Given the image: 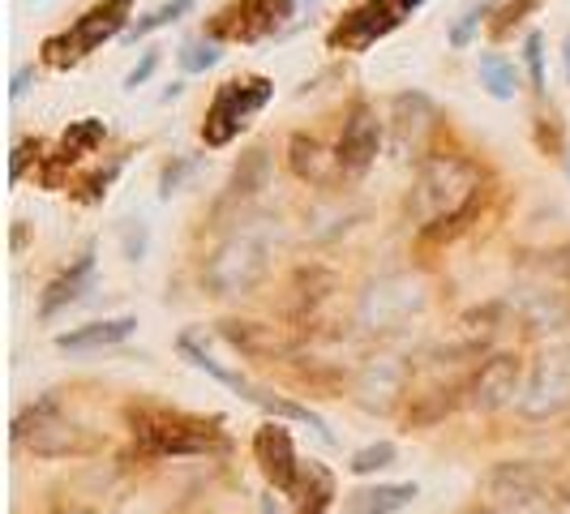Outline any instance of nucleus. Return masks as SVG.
Returning <instances> with one entry per match:
<instances>
[{
	"label": "nucleus",
	"instance_id": "obj_21",
	"mask_svg": "<svg viewBox=\"0 0 570 514\" xmlns=\"http://www.w3.org/2000/svg\"><path fill=\"white\" fill-rule=\"evenodd\" d=\"M417 498V485H373L352 493V514H395Z\"/></svg>",
	"mask_w": 570,
	"mask_h": 514
},
{
	"label": "nucleus",
	"instance_id": "obj_32",
	"mask_svg": "<svg viewBox=\"0 0 570 514\" xmlns=\"http://www.w3.org/2000/svg\"><path fill=\"white\" fill-rule=\"evenodd\" d=\"M154 65H159V52H146L142 61H138V65L129 70V77H125V90H138L146 77L154 74Z\"/></svg>",
	"mask_w": 570,
	"mask_h": 514
},
{
	"label": "nucleus",
	"instance_id": "obj_2",
	"mask_svg": "<svg viewBox=\"0 0 570 514\" xmlns=\"http://www.w3.org/2000/svg\"><path fill=\"white\" fill-rule=\"evenodd\" d=\"M129 13H134V0H99V4H90L70 30L44 39V48H39L44 65L48 70H73L82 57H90L108 39L125 35L129 30Z\"/></svg>",
	"mask_w": 570,
	"mask_h": 514
},
{
	"label": "nucleus",
	"instance_id": "obj_8",
	"mask_svg": "<svg viewBox=\"0 0 570 514\" xmlns=\"http://www.w3.org/2000/svg\"><path fill=\"white\" fill-rule=\"evenodd\" d=\"M567 408H570V352L558 348V352H545L532 365L523 390H519V412L528 421H549V416H558Z\"/></svg>",
	"mask_w": 570,
	"mask_h": 514
},
{
	"label": "nucleus",
	"instance_id": "obj_3",
	"mask_svg": "<svg viewBox=\"0 0 570 514\" xmlns=\"http://www.w3.org/2000/svg\"><path fill=\"white\" fill-rule=\"evenodd\" d=\"M275 99V82L271 77H232L214 90V99L207 103V116H202V142L207 147H227L236 142L249 121Z\"/></svg>",
	"mask_w": 570,
	"mask_h": 514
},
{
	"label": "nucleus",
	"instance_id": "obj_24",
	"mask_svg": "<svg viewBox=\"0 0 570 514\" xmlns=\"http://www.w3.org/2000/svg\"><path fill=\"white\" fill-rule=\"evenodd\" d=\"M219 61H223L219 39H189V43L181 48V70H185V74H207Z\"/></svg>",
	"mask_w": 570,
	"mask_h": 514
},
{
	"label": "nucleus",
	"instance_id": "obj_35",
	"mask_svg": "<svg viewBox=\"0 0 570 514\" xmlns=\"http://www.w3.org/2000/svg\"><path fill=\"white\" fill-rule=\"evenodd\" d=\"M567 172H570V154H567Z\"/></svg>",
	"mask_w": 570,
	"mask_h": 514
},
{
	"label": "nucleus",
	"instance_id": "obj_18",
	"mask_svg": "<svg viewBox=\"0 0 570 514\" xmlns=\"http://www.w3.org/2000/svg\"><path fill=\"white\" fill-rule=\"evenodd\" d=\"M90 275H95V249L86 245L77 258H73V266H65L48 288H44V300H39V317H57L65 304H73L77 296L90 288Z\"/></svg>",
	"mask_w": 570,
	"mask_h": 514
},
{
	"label": "nucleus",
	"instance_id": "obj_16",
	"mask_svg": "<svg viewBox=\"0 0 570 514\" xmlns=\"http://www.w3.org/2000/svg\"><path fill=\"white\" fill-rule=\"evenodd\" d=\"M391 134H395V150L399 154H408V147H417L421 138H425V129L437 121V108H433V99L421 95V90H408V95H395V103H391Z\"/></svg>",
	"mask_w": 570,
	"mask_h": 514
},
{
	"label": "nucleus",
	"instance_id": "obj_25",
	"mask_svg": "<svg viewBox=\"0 0 570 514\" xmlns=\"http://www.w3.org/2000/svg\"><path fill=\"white\" fill-rule=\"evenodd\" d=\"M395 441H373V446H364V450H357L352 459H348V467L357 472V476H369V472H382V467H391L395 463Z\"/></svg>",
	"mask_w": 570,
	"mask_h": 514
},
{
	"label": "nucleus",
	"instance_id": "obj_10",
	"mask_svg": "<svg viewBox=\"0 0 570 514\" xmlns=\"http://www.w3.org/2000/svg\"><path fill=\"white\" fill-rule=\"evenodd\" d=\"M377 150H382V121L377 112L357 99L344 116V129H339V142H335V163H339V176L360 180L373 163H377Z\"/></svg>",
	"mask_w": 570,
	"mask_h": 514
},
{
	"label": "nucleus",
	"instance_id": "obj_14",
	"mask_svg": "<svg viewBox=\"0 0 570 514\" xmlns=\"http://www.w3.org/2000/svg\"><path fill=\"white\" fill-rule=\"evenodd\" d=\"M417 304H421L417 284H382V288L364 292V300H360V326L386 330V326H395L399 317H408Z\"/></svg>",
	"mask_w": 570,
	"mask_h": 514
},
{
	"label": "nucleus",
	"instance_id": "obj_9",
	"mask_svg": "<svg viewBox=\"0 0 570 514\" xmlns=\"http://www.w3.org/2000/svg\"><path fill=\"white\" fill-rule=\"evenodd\" d=\"M134 434L150 454H202L211 450V429L189 416L168 412H134Z\"/></svg>",
	"mask_w": 570,
	"mask_h": 514
},
{
	"label": "nucleus",
	"instance_id": "obj_28",
	"mask_svg": "<svg viewBox=\"0 0 570 514\" xmlns=\"http://www.w3.org/2000/svg\"><path fill=\"white\" fill-rule=\"evenodd\" d=\"M523 65H528V77H532V90L545 95V39L536 30L523 39Z\"/></svg>",
	"mask_w": 570,
	"mask_h": 514
},
{
	"label": "nucleus",
	"instance_id": "obj_33",
	"mask_svg": "<svg viewBox=\"0 0 570 514\" xmlns=\"http://www.w3.org/2000/svg\"><path fill=\"white\" fill-rule=\"evenodd\" d=\"M30 77H35V70H30V65H22V70L13 74V86H9V99H22V95H26V86H30Z\"/></svg>",
	"mask_w": 570,
	"mask_h": 514
},
{
	"label": "nucleus",
	"instance_id": "obj_31",
	"mask_svg": "<svg viewBox=\"0 0 570 514\" xmlns=\"http://www.w3.org/2000/svg\"><path fill=\"white\" fill-rule=\"evenodd\" d=\"M30 150H44V142H17L13 147V159H9V180H22V172H26V163H30Z\"/></svg>",
	"mask_w": 570,
	"mask_h": 514
},
{
	"label": "nucleus",
	"instance_id": "obj_5",
	"mask_svg": "<svg viewBox=\"0 0 570 514\" xmlns=\"http://www.w3.org/2000/svg\"><path fill=\"white\" fill-rule=\"evenodd\" d=\"M417 9H421V0H360L357 9L344 13V22L326 35V43L335 52H369L373 43L395 35Z\"/></svg>",
	"mask_w": 570,
	"mask_h": 514
},
{
	"label": "nucleus",
	"instance_id": "obj_29",
	"mask_svg": "<svg viewBox=\"0 0 570 514\" xmlns=\"http://www.w3.org/2000/svg\"><path fill=\"white\" fill-rule=\"evenodd\" d=\"M536 4H541V0H510V4H506V9H498V22H494V35H510V30H515V26H519V22H523V17H528V13H532V9H536Z\"/></svg>",
	"mask_w": 570,
	"mask_h": 514
},
{
	"label": "nucleus",
	"instance_id": "obj_4",
	"mask_svg": "<svg viewBox=\"0 0 570 514\" xmlns=\"http://www.w3.org/2000/svg\"><path fill=\"white\" fill-rule=\"evenodd\" d=\"M267 240L258 236V231H236V236H227L219 249H214V258L207 262V271H202V279H207V288L214 296H240L249 292L262 275H267Z\"/></svg>",
	"mask_w": 570,
	"mask_h": 514
},
{
	"label": "nucleus",
	"instance_id": "obj_27",
	"mask_svg": "<svg viewBox=\"0 0 570 514\" xmlns=\"http://www.w3.org/2000/svg\"><path fill=\"white\" fill-rule=\"evenodd\" d=\"M490 13H494V4H490V0L472 4V9H468V13H463L455 26H450V48H468V43H472V35H476V26H481Z\"/></svg>",
	"mask_w": 570,
	"mask_h": 514
},
{
	"label": "nucleus",
	"instance_id": "obj_6",
	"mask_svg": "<svg viewBox=\"0 0 570 514\" xmlns=\"http://www.w3.org/2000/svg\"><path fill=\"white\" fill-rule=\"evenodd\" d=\"M181 352L189 356V365L202 368L207 377H214L219 386H227V390H236L240 399H249L253 408H262V412H271V416H284V421H296V425H309L313 434L322 441H335L331 438V429H326V421L318 416V412H309V408H300V403H292L284 394H271V390H262V386H253L249 377H240V373H232V368H223L219 361H211L202 348H194V339H181Z\"/></svg>",
	"mask_w": 570,
	"mask_h": 514
},
{
	"label": "nucleus",
	"instance_id": "obj_20",
	"mask_svg": "<svg viewBox=\"0 0 570 514\" xmlns=\"http://www.w3.org/2000/svg\"><path fill=\"white\" fill-rule=\"evenodd\" d=\"M287 163H292V172H296L300 180H313V185L331 180V167L339 172L335 154H326V147H322L318 138H309V134H292V142H287Z\"/></svg>",
	"mask_w": 570,
	"mask_h": 514
},
{
	"label": "nucleus",
	"instance_id": "obj_1",
	"mask_svg": "<svg viewBox=\"0 0 570 514\" xmlns=\"http://www.w3.org/2000/svg\"><path fill=\"white\" fill-rule=\"evenodd\" d=\"M481 167L459 154V150H437L429 154L412 180V198H408V215L421 223L425 240H450L463 223L476 215L481 206Z\"/></svg>",
	"mask_w": 570,
	"mask_h": 514
},
{
	"label": "nucleus",
	"instance_id": "obj_19",
	"mask_svg": "<svg viewBox=\"0 0 570 514\" xmlns=\"http://www.w3.org/2000/svg\"><path fill=\"white\" fill-rule=\"evenodd\" d=\"M399 390H404V365H399V361H369L357 381L360 403H364V408H377V412H386Z\"/></svg>",
	"mask_w": 570,
	"mask_h": 514
},
{
	"label": "nucleus",
	"instance_id": "obj_15",
	"mask_svg": "<svg viewBox=\"0 0 570 514\" xmlns=\"http://www.w3.org/2000/svg\"><path fill=\"white\" fill-rule=\"evenodd\" d=\"M103 138H108V125L99 121V116H86V121H73L70 129H65V138H61V150L44 163V185H61V167H70L77 159H86V154H95V150L103 147Z\"/></svg>",
	"mask_w": 570,
	"mask_h": 514
},
{
	"label": "nucleus",
	"instance_id": "obj_22",
	"mask_svg": "<svg viewBox=\"0 0 570 514\" xmlns=\"http://www.w3.org/2000/svg\"><path fill=\"white\" fill-rule=\"evenodd\" d=\"M481 86L494 99H515L519 95V70L501 52H481Z\"/></svg>",
	"mask_w": 570,
	"mask_h": 514
},
{
	"label": "nucleus",
	"instance_id": "obj_13",
	"mask_svg": "<svg viewBox=\"0 0 570 514\" xmlns=\"http://www.w3.org/2000/svg\"><path fill=\"white\" fill-rule=\"evenodd\" d=\"M519 361L515 356H490L476 368L472 386H468V403L476 412H498L506 403H519Z\"/></svg>",
	"mask_w": 570,
	"mask_h": 514
},
{
	"label": "nucleus",
	"instance_id": "obj_34",
	"mask_svg": "<svg viewBox=\"0 0 570 514\" xmlns=\"http://www.w3.org/2000/svg\"><path fill=\"white\" fill-rule=\"evenodd\" d=\"M562 57H567V74H570V39H567V52H562Z\"/></svg>",
	"mask_w": 570,
	"mask_h": 514
},
{
	"label": "nucleus",
	"instance_id": "obj_12",
	"mask_svg": "<svg viewBox=\"0 0 570 514\" xmlns=\"http://www.w3.org/2000/svg\"><path fill=\"white\" fill-rule=\"evenodd\" d=\"M253 459L262 463L267 480L280 489V493H296V480H300V459H296V446L284 425H262L253 434Z\"/></svg>",
	"mask_w": 570,
	"mask_h": 514
},
{
	"label": "nucleus",
	"instance_id": "obj_17",
	"mask_svg": "<svg viewBox=\"0 0 570 514\" xmlns=\"http://www.w3.org/2000/svg\"><path fill=\"white\" fill-rule=\"evenodd\" d=\"M134 330H138V317L86 322V326H73V330H65V335H57V348H61V352H103V348L125 343Z\"/></svg>",
	"mask_w": 570,
	"mask_h": 514
},
{
	"label": "nucleus",
	"instance_id": "obj_30",
	"mask_svg": "<svg viewBox=\"0 0 570 514\" xmlns=\"http://www.w3.org/2000/svg\"><path fill=\"white\" fill-rule=\"evenodd\" d=\"M189 167H194L189 159H176L172 167H163V180H159V193H163V198H172V193L181 189V180H185V172H189Z\"/></svg>",
	"mask_w": 570,
	"mask_h": 514
},
{
	"label": "nucleus",
	"instance_id": "obj_26",
	"mask_svg": "<svg viewBox=\"0 0 570 514\" xmlns=\"http://www.w3.org/2000/svg\"><path fill=\"white\" fill-rule=\"evenodd\" d=\"M121 167H125V154H116L108 167H99V172H90L82 185H77V202H99L103 193H108V185L121 176Z\"/></svg>",
	"mask_w": 570,
	"mask_h": 514
},
{
	"label": "nucleus",
	"instance_id": "obj_11",
	"mask_svg": "<svg viewBox=\"0 0 570 514\" xmlns=\"http://www.w3.org/2000/svg\"><path fill=\"white\" fill-rule=\"evenodd\" d=\"M13 438L30 441V450H35V454H48V459L86 450V438H82L73 425L61 421V412H57V394H44L30 412H22L17 425H13Z\"/></svg>",
	"mask_w": 570,
	"mask_h": 514
},
{
	"label": "nucleus",
	"instance_id": "obj_7",
	"mask_svg": "<svg viewBox=\"0 0 570 514\" xmlns=\"http://www.w3.org/2000/svg\"><path fill=\"white\" fill-rule=\"evenodd\" d=\"M292 13H296V0H232L211 17V39L258 43L284 30Z\"/></svg>",
	"mask_w": 570,
	"mask_h": 514
},
{
	"label": "nucleus",
	"instance_id": "obj_23",
	"mask_svg": "<svg viewBox=\"0 0 570 514\" xmlns=\"http://www.w3.org/2000/svg\"><path fill=\"white\" fill-rule=\"evenodd\" d=\"M194 9V0H163L154 13H146V17H138L129 30H125V39L129 43H138V39H146V35H154V30H163V26H172V22H181L185 13Z\"/></svg>",
	"mask_w": 570,
	"mask_h": 514
}]
</instances>
